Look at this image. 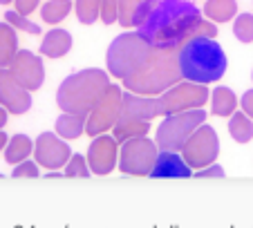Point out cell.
<instances>
[{
  "instance_id": "obj_36",
  "label": "cell",
  "mask_w": 253,
  "mask_h": 228,
  "mask_svg": "<svg viewBox=\"0 0 253 228\" xmlns=\"http://www.w3.org/2000/svg\"><path fill=\"white\" fill-rule=\"evenodd\" d=\"M7 123V108H2L0 105V130H2V125Z\"/></svg>"
},
{
  "instance_id": "obj_17",
  "label": "cell",
  "mask_w": 253,
  "mask_h": 228,
  "mask_svg": "<svg viewBox=\"0 0 253 228\" xmlns=\"http://www.w3.org/2000/svg\"><path fill=\"white\" fill-rule=\"evenodd\" d=\"M159 0H119V23L124 27H139Z\"/></svg>"
},
{
  "instance_id": "obj_25",
  "label": "cell",
  "mask_w": 253,
  "mask_h": 228,
  "mask_svg": "<svg viewBox=\"0 0 253 228\" xmlns=\"http://www.w3.org/2000/svg\"><path fill=\"white\" fill-rule=\"evenodd\" d=\"M235 105H238V101H235V94L229 87H217V90L213 92V112L217 114V116H229V114H233Z\"/></svg>"
},
{
  "instance_id": "obj_7",
  "label": "cell",
  "mask_w": 253,
  "mask_h": 228,
  "mask_svg": "<svg viewBox=\"0 0 253 228\" xmlns=\"http://www.w3.org/2000/svg\"><path fill=\"white\" fill-rule=\"evenodd\" d=\"M159 146L146 137H134L121 146L119 168L130 177H150L153 166L157 161Z\"/></svg>"
},
{
  "instance_id": "obj_22",
  "label": "cell",
  "mask_w": 253,
  "mask_h": 228,
  "mask_svg": "<svg viewBox=\"0 0 253 228\" xmlns=\"http://www.w3.org/2000/svg\"><path fill=\"white\" fill-rule=\"evenodd\" d=\"M148 130H150L148 121H117L115 123V134H112V137H115L119 143H126L128 139L146 137Z\"/></svg>"
},
{
  "instance_id": "obj_8",
  "label": "cell",
  "mask_w": 253,
  "mask_h": 228,
  "mask_svg": "<svg viewBox=\"0 0 253 228\" xmlns=\"http://www.w3.org/2000/svg\"><path fill=\"white\" fill-rule=\"evenodd\" d=\"M220 152V139H217V132L209 125H200L195 132L191 134L186 143L182 148V157L186 159V163L195 170L200 168H206L215 161Z\"/></svg>"
},
{
  "instance_id": "obj_11",
  "label": "cell",
  "mask_w": 253,
  "mask_h": 228,
  "mask_svg": "<svg viewBox=\"0 0 253 228\" xmlns=\"http://www.w3.org/2000/svg\"><path fill=\"white\" fill-rule=\"evenodd\" d=\"M34 154H36V163L49 168V170H58L61 166H67V161L72 159L70 146L54 132H43L36 139Z\"/></svg>"
},
{
  "instance_id": "obj_19",
  "label": "cell",
  "mask_w": 253,
  "mask_h": 228,
  "mask_svg": "<svg viewBox=\"0 0 253 228\" xmlns=\"http://www.w3.org/2000/svg\"><path fill=\"white\" fill-rule=\"evenodd\" d=\"M18 54V40L16 32L9 23H0V67H9L14 56Z\"/></svg>"
},
{
  "instance_id": "obj_16",
  "label": "cell",
  "mask_w": 253,
  "mask_h": 228,
  "mask_svg": "<svg viewBox=\"0 0 253 228\" xmlns=\"http://www.w3.org/2000/svg\"><path fill=\"white\" fill-rule=\"evenodd\" d=\"M157 114H164L162 99H139L134 94H126L119 121H148Z\"/></svg>"
},
{
  "instance_id": "obj_1",
  "label": "cell",
  "mask_w": 253,
  "mask_h": 228,
  "mask_svg": "<svg viewBox=\"0 0 253 228\" xmlns=\"http://www.w3.org/2000/svg\"><path fill=\"white\" fill-rule=\"evenodd\" d=\"M202 11L188 0H159L139 25V36L155 49H179L195 38Z\"/></svg>"
},
{
  "instance_id": "obj_20",
  "label": "cell",
  "mask_w": 253,
  "mask_h": 228,
  "mask_svg": "<svg viewBox=\"0 0 253 228\" xmlns=\"http://www.w3.org/2000/svg\"><path fill=\"white\" fill-rule=\"evenodd\" d=\"M32 150H34L32 139H29L27 134H16V137L9 139V143H7V148H5V161L16 166V163L25 161V159L32 154Z\"/></svg>"
},
{
  "instance_id": "obj_10",
  "label": "cell",
  "mask_w": 253,
  "mask_h": 228,
  "mask_svg": "<svg viewBox=\"0 0 253 228\" xmlns=\"http://www.w3.org/2000/svg\"><path fill=\"white\" fill-rule=\"evenodd\" d=\"M209 99V92L202 85H193V83H182L175 85L172 90H168L162 96V110L164 114H177L186 112V110H197L204 105V101Z\"/></svg>"
},
{
  "instance_id": "obj_21",
  "label": "cell",
  "mask_w": 253,
  "mask_h": 228,
  "mask_svg": "<svg viewBox=\"0 0 253 228\" xmlns=\"http://www.w3.org/2000/svg\"><path fill=\"white\" fill-rule=\"evenodd\" d=\"M85 123H87V119L83 114L65 112L63 116H58V121H56V132L61 134L63 139H77L83 134Z\"/></svg>"
},
{
  "instance_id": "obj_4",
  "label": "cell",
  "mask_w": 253,
  "mask_h": 228,
  "mask_svg": "<svg viewBox=\"0 0 253 228\" xmlns=\"http://www.w3.org/2000/svg\"><path fill=\"white\" fill-rule=\"evenodd\" d=\"M110 83L101 70H85L74 76H67L58 90V105L65 112L83 114L92 112L96 103L105 96Z\"/></svg>"
},
{
  "instance_id": "obj_2",
  "label": "cell",
  "mask_w": 253,
  "mask_h": 228,
  "mask_svg": "<svg viewBox=\"0 0 253 228\" xmlns=\"http://www.w3.org/2000/svg\"><path fill=\"white\" fill-rule=\"evenodd\" d=\"M179 72L191 83H215L226 72V56L213 38H191L179 47Z\"/></svg>"
},
{
  "instance_id": "obj_14",
  "label": "cell",
  "mask_w": 253,
  "mask_h": 228,
  "mask_svg": "<svg viewBox=\"0 0 253 228\" xmlns=\"http://www.w3.org/2000/svg\"><path fill=\"white\" fill-rule=\"evenodd\" d=\"M11 74L18 78V83L25 87V90H39L43 85L45 78V70H43V61L39 56H34L32 52H25L20 49L14 56L9 65Z\"/></svg>"
},
{
  "instance_id": "obj_18",
  "label": "cell",
  "mask_w": 253,
  "mask_h": 228,
  "mask_svg": "<svg viewBox=\"0 0 253 228\" xmlns=\"http://www.w3.org/2000/svg\"><path fill=\"white\" fill-rule=\"evenodd\" d=\"M72 47V36L65 32V29H54L45 36L43 45H41V52L45 56H52V58H61L70 52Z\"/></svg>"
},
{
  "instance_id": "obj_28",
  "label": "cell",
  "mask_w": 253,
  "mask_h": 228,
  "mask_svg": "<svg viewBox=\"0 0 253 228\" xmlns=\"http://www.w3.org/2000/svg\"><path fill=\"white\" fill-rule=\"evenodd\" d=\"M233 34H235L238 40H242V43H251L253 40V16L251 14L238 16L235 27H233Z\"/></svg>"
},
{
  "instance_id": "obj_35",
  "label": "cell",
  "mask_w": 253,
  "mask_h": 228,
  "mask_svg": "<svg viewBox=\"0 0 253 228\" xmlns=\"http://www.w3.org/2000/svg\"><path fill=\"white\" fill-rule=\"evenodd\" d=\"M242 108H244V114L253 119V90L244 92V96H242Z\"/></svg>"
},
{
  "instance_id": "obj_9",
  "label": "cell",
  "mask_w": 253,
  "mask_h": 228,
  "mask_svg": "<svg viewBox=\"0 0 253 228\" xmlns=\"http://www.w3.org/2000/svg\"><path fill=\"white\" fill-rule=\"evenodd\" d=\"M121 103H124L121 90L117 85H110L103 99L92 108L90 119H87V123H85V132L90 134V137H99V134H103L108 128H115V123L121 116Z\"/></svg>"
},
{
  "instance_id": "obj_3",
  "label": "cell",
  "mask_w": 253,
  "mask_h": 228,
  "mask_svg": "<svg viewBox=\"0 0 253 228\" xmlns=\"http://www.w3.org/2000/svg\"><path fill=\"white\" fill-rule=\"evenodd\" d=\"M179 49H150L143 63L124 78L126 87L141 94H157L179 81Z\"/></svg>"
},
{
  "instance_id": "obj_37",
  "label": "cell",
  "mask_w": 253,
  "mask_h": 228,
  "mask_svg": "<svg viewBox=\"0 0 253 228\" xmlns=\"http://www.w3.org/2000/svg\"><path fill=\"white\" fill-rule=\"evenodd\" d=\"M7 139H9V137H7V134L0 130V150H2V148H7V143H9Z\"/></svg>"
},
{
  "instance_id": "obj_30",
  "label": "cell",
  "mask_w": 253,
  "mask_h": 228,
  "mask_svg": "<svg viewBox=\"0 0 253 228\" xmlns=\"http://www.w3.org/2000/svg\"><path fill=\"white\" fill-rule=\"evenodd\" d=\"M65 177H90V166L83 154H72L65 166Z\"/></svg>"
},
{
  "instance_id": "obj_31",
  "label": "cell",
  "mask_w": 253,
  "mask_h": 228,
  "mask_svg": "<svg viewBox=\"0 0 253 228\" xmlns=\"http://www.w3.org/2000/svg\"><path fill=\"white\" fill-rule=\"evenodd\" d=\"M101 18L105 25L119 20V0H101Z\"/></svg>"
},
{
  "instance_id": "obj_33",
  "label": "cell",
  "mask_w": 253,
  "mask_h": 228,
  "mask_svg": "<svg viewBox=\"0 0 253 228\" xmlns=\"http://www.w3.org/2000/svg\"><path fill=\"white\" fill-rule=\"evenodd\" d=\"M193 177H200V179H204V177H224V168L211 163V166H206V168H200L197 175H193Z\"/></svg>"
},
{
  "instance_id": "obj_32",
  "label": "cell",
  "mask_w": 253,
  "mask_h": 228,
  "mask_svg": "<svg viewBox=\"0 0 253 228\" xmlns=\"http://www.w3.org/2000/svg\"><path fill=\"white\" fill-rule=\"evenodd\" d=\"M14 177H39V163L36 161H29V159H25V161L16 163L14 172H11Z\"/></svg>"
},
{
  "instance_id": "obj_38",
  "label": "cell",
  "mask_w": 253,
  "mask_h": 228,
  "mask_svg": "<svg viewBox=\"0 0 253 228\" xmlns=\"http://www.w3.org/2000/svg\"><path fill=\"white\" fill-rule=\"evenodd\" d=\"M11 0H0V5H9Z\"/></svg>"
},
{
  "instance_id": "obj_23",
  "label": "cell",
  "mask_w": 253,
  "mask_h": 228,
  "mask_svg": "<svg viewBox=\"0 0 253 228\" xmlns=\"http://www.w3.org/2000/svg\"><path fill=\"white\" fill-rule=\"evenodd\" d=\"M238 11V5H235V0H209L204 7V14L209 16L211 20L215 23H226L231 20Z\"/></svg>"
},
{
  "instance_id": "obj_5",
  "label": "cell",
  "mask_w": 253,
  "mask_h": 228,
  "mask_svg": "<svg viewBox=\"0 0 253 228\" xmlns=\"http://www.w3.org/2000/svg\"><path fill=\"white\" fill-rule=\"evenodd\" d=\"M150 49L153 47L139 34H124L108 49V70L112 76L126 78L141 65L143 58L150 54Z\"/></svg>"
},
{
  "instance_id": "obj_26",
  "label": "cell",
  "mask_w": 253,
  "mask_h": 228,
  "mask_svg": "<svg viewBox=\"0 0 253 228\" xmlns=\"http://www.w3.org/2000/svg\"><path fill=\"white\" fill-rule=\"evenodd\" d=\"M70 14V0H49L43 7V20L47 23H61Z\"/></svg>"
},
{
  "instance_id": "obj_15",
  "label": "cell",
  "mask_w": 253,
  "mask_h": 228,
  "mask_svg": "<svg viewBox=\"0 0 253 228\" xmlns=\"http://www.w3.org/2000/svg\"><path fill=\"white\" fill-rule=\"evenodd\" d=\"M150 177H155V179H186V177H193V168L188 166L179 152L162 150L157 154Z\"/></svg>"
},
{
  "instance_id": "obj_13",
  "label": "cell",
  "mask_w": 253,
  "mask_h": 228,
  "mask_svg": "<svg viewBox=\"0 0 253 228\" xmlns=\"http://www.w3.org/2000/svg\"><path fill=\"white\" fill-rule=\"evenodd\" d=\"M117 139L108 137V134H99L94 141L90 143V152H87V163L94 175H110L117 166L119 152H117Z\"/></svg>"
},
{
  "instance_id": "obj_34",
  "label": "cell",
  "mask_w": 253,
  "mask_h": 228,
  "mask_svg": "<svg viewBox=\"0 0 253 228\" xmlns=\"http://www.w3.org/2000/svg\"><path fill=\"white\" fill-rule=\"evenodd\" d=\"M36 5H39V0H16V9H18V14H23V16L32 14V11L36 9Z\"/></svg>"
},
{
  "instance_id": "obj_27",
  "label": "cell",
  "mask_w": 253,
  "mask_h": 228,
  "mask_svg": "<svg viewBox=\"0 0 253 228\" xmlns=\"http://www.w3.org/2000/svg\"><path fill=\"white\" fill-rule=\"evenodd\" d=\"M77 14L81 23H94L96 16L101 14V0H77Z\"/></svg>"
},
{
  "instance_id": "obj_29",
  "label": "cell",
  "mask_w": 253,
  "mask_h": 228,
  "mask_svg": "<svg viewBox=\"0 0 253 228\" xmlns=\"http://www.w3.org/2000/svg\"><path fill=\"white\" fill-rule=\"evenodd\" d=\"M5 20L11 25L14 29H23V32L27 34H41V27L36 23H32V20H27V16L18 14V11H7L5 14Z\"/></svg>"
},
{
  "instance_id": "obj_6",
  "label": "cell",
  "mask_w": 253,
  "mask_h": 228,
  "mask_svg": "<svg viewBox=\"0 0 253 228\" xmlns=\"http://www.w3.org/2000/svg\"><path fill=\"white\" fill-rule=\"evenodd\" d=\"M202 121H206V114L202 108L168 114V119L162 121V125H159V130H157L159 150L179 152L184 148V143L191 139V134L202 125Z\"/></svg>"
},
{
  "instance_id": "obj_12",
  "label": "cell",
  "mask_w": 253,
  "mask_h": 228,
  "mask_svg": "<svg viewBox=\"0 0 253 228\" xmlns=\"http://www.w3.org/2000/svg\"><path fill=\"white\" fill-rule=\"evenodd\" d=\"M0 105L14 114H23L32 108L29 90L20 85L18 78L7 67H0Z\"/></svg>"
},
{
  "instance_id": "obj_24",
  "label": "cell",
  "mask_w": 253,
  "mask_h": 228,
  "mask_svg": "<svg viewBox=\"0 0 253 228\" xmlns=\"http://www.w3.org/2000/svg\"><path fill=\"white\" fill-rule=\"evenodd\" d=\"M229 132L238 143H249L253 139V123L247 114L235 112L229 121Z\"/></svg>"
}]
</instances>
